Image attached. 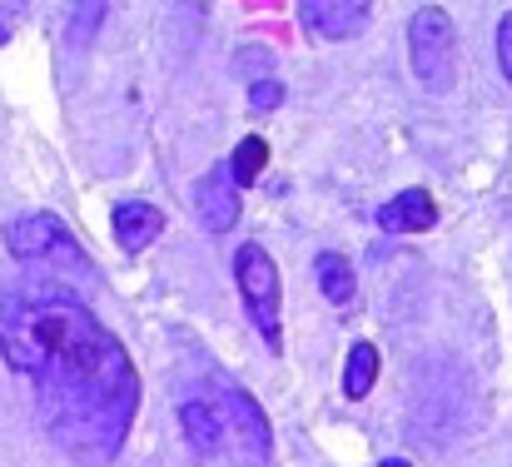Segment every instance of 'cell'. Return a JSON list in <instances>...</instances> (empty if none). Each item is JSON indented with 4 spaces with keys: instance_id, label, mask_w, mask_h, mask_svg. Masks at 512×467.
I'll list each match as a JSON object with an SVG mask.
<instances>
[{
    "instance_id": "4fadbf2b",
    "label": "cell",
    "mask_w": 512,
    "mask_h": 467,
    "mask_svg": "<svg viewBox=\"0 0 512 467\" xmlns=\"http://www.w3.org/2000/svg\"><path fill=\"white\" fill-rule=\"evenodd\" d=\"M264 164H269V145H264V135H244L239 145H234V155H229V179H234V189H249V184H259L264 179Z\"/></svg>"
},
{
    "instance_id": "9c48e42d",
    "label": "cell",
    "mask_w": 512,
    "mask_h": 467,
    "mask_svg": "<svg viewBox=\"0 0 512 467\" xmlns=\"http://www.w3.org/2000/svg\"><path fill=\"white\" fill-rule=\"evenodd\" d=\"M373 219H378L383 234H423V229L438 224V204H433L428 189H403V194L388 199Z\"/></svg>"
},
{
    "instance_id": "9a60e30c",
    "label": "cell",
    "mask_w": 512,
    "mask_h": 467,
    "mask_svg": "<svg viewBox=\"0 0 512 467\" xmlns=\"http://www.w3.org/2000/svg\"><path fill=\"white\" fill-rule=\"evenodd\" d=\"M498 65H503V80L512 85V10H503L498 20Z\"/></svg>"
},
{
    "instance_id": "8fae6325",
    "label": "cell",
    "mask_w": 512,
    "mask_h": 467,
    "mask_svg": "<svg viewBox=\"0 0 512 467\" xmlns=\"http://www.w3.org/2000/svg\"><path fill=\"white\" fill-rule=\"evenodd\" d=\"M314 279H319V294L334 304V309H348L353 299H358V279H353V264L334 254V249H324L319 259H314Z\"/></svg>"
},
{
    "instance_id": "277c9868",
    "label": "cell",
    "mask_w": 512,
    "mask_h": 467,
    "mask_svg": "<svg viewBox=\"0 0 512 467\" xmlns=\"http://www.w3.org/2000/svg\"><path fill=\"white\" fill-rule=\"evenodd\" d=\"M234 284H239V299L254 318V328L264 333V343L279 353L284 348V333H279V309H284V289H279V264L264 244H239L234 254Z\"/></svg>"
},
{
    "instance_id": "5b68a950",
    "label": "cell",
    "mask_w": 512,
    "mask_h": 467,
    "mask_svg": "<svg viewBox=\"0 0 512 467\" xmlns=\"http://www.w3.org/2000/svg\"><path fill=\"white\" fill-rule=\"evenodd\" d=\"M219 398H224V418H219V423L234 433L239 453H244L249 463H269L274 433H269V418H264V408L254 403V393L239 388L234 378H219Z\"/></svg>"
},
{
    "instance_id": "3957f363",
    "label": "cell",
    "mask_w": 512,
    "mask_h": 467,
    "mask_svg": "<svg viewBox=\"0 0 512 467\" xmlns=\"http://www.w3.org/2000/svg\"><path fill=\"white\" fill-rule=\"evenodd\" d=\"M408 60L428 95H448L458 80V25L443 5H423L408 15Z\"/></svg>"
},
{
    "instance_id": "7c38bea8",
    "label": "cell",
    "mask_w": 512,
    "mask_h": 467,
    "mask_svg": "<svg viewBox=\"0 0 512 467\" xmlns=\"http://www.w3.org/2000/svg\"><path fill=\"white\" fill-rule=\"evenodd\" d=\"M378 368H383L378 348L373 343H353L348 358H343V398L348 403H363L373 393V383H378Z\"/></svg>"
},
{
    "instance_id": "8992f818",
    "label": "cell",
    "mask_w": 512,
    "mask_h": 467,
    "mask_svg": "<svg viewBox=\"0 0 512 467\" xmlns=\"http://www.w3.org/2000/svg\"><path fill=\"white\" fill-rule=\"evenodd\" d=\"M194 209H199V224H204L209 234H229V229L239 224V189H234V179H229L224 164H214V169L194 184Z\"/></svg>"
},
{
    "instance_id": "6da1fadb",
    "label": "cell",
    "mask_w": 512,
    "mask_h": 467,
    "mask_svg": "<svg viewBox=\"0 0 512 467\" xmlns=\"http://www.w3.org/2000/svg\"><path fill=\"white\" fill-rule=\"evenodd\" d=\"M0 353L30 378L35 418L70 463L110 467L120 458L140 413V373L75 289L60 279L0 289Z\"/></svg>"
},
{
    "instance_id": "2e32d148",
    "label": "cell",
    "mask_w": 512,
    "mask_h": 467,
    "mask_svg": "<svg viewBox=\"0 0 512 467\" xmlns=\"http://www.w3.org/2000/svg\"><path fill=\"white\" fill-rule=\"evenodd\" d=\"M5 40H10V15L0 10V45H5Z\"/></svg>"
},
{
    "instance_id": "e0dca14e",
    "label": "cell",
    "mask_w": 512,
    "mask_h": 467,
    "mask_svg": "<svg viewBox=\"0 0 512 467\" xmlns=\"http://www.w3.org/2000/svg\"><path fill=\"white\" fill-rule=\"evenodd\" d=\"M383 467H413V463H403V458H383Z\"/></svg>"
},
{
    "instance_id": "30bf717a",
    "label": "cell",
    "mask_w": 512,
    "mask_h": 467,
    "mask_svg": "<svg viewBox=\"0 0 512 467\" xmlns=\"http://www.w3.org/2000/svg\"><path fill=\"white\" fill-rule=\"evenodd\" d=\"M179 433H184V443L199 453V458H214L219 448H224V423H219V413L209 408V403H179Z\"/></svg>"
},
{
    "instance_id": "7a4b0ae2",
    "label": "cell",
    "mask_w": 512,
    "mask_h": 467,
    "mask_svg": "<svg viewBox=\"0 0 512 467\" xmlns=\"http://www.w3.org/2000/svg\"><path fill=\"white\" fill-rule=\"evenodd\" d=\"M5 249L20 264H45L60 284L65 279H95L90 254L80 249V239L70 234V224L55 219V214H20V219H10L5 224Z\"/></svg>"
},
{
    "instance_id": "ba28073f",
    "label": "cell",
    "mask_w": 512,
    "mask_h": 467,
    "mask_svg": "<svg viewBox=\"0 0 512 467\" xmlns=\"http://www.w3.org/2000/svg\"><path fill=\"white\" fill-rule=\"evenodd\" d=\"M110 224H115L120 249L125 254H140V249H150L165 234V209H155L150 199H120L115 214H110Z\"/></svg>"
},
{
    "instance_id": "5bb4252c",
    "label": "cell",
    "mask_w": 512,
    "mask_h": 467,
    "mask_svg": "<svg viewBox=\"0 0 512 467\" xmlns=\"http://www.w3.org/2000/svg\"><path fill=\"white\" fill-rule=\"evenodd\" d=\"M284 105V85L279 80H249V110L254 115H269Z\"/></svg>"
},
{
    "instance_id": "52a82bcc",
    "label": "cell",
    "mask_w": 512,
    "mask_h": 467,
    "mask_svg": "<svg viewBox=\"0 0 512 467\" xmlns=\"http://www.w3.org/2000/svg\"><path fill=\"white\" fill-rule=\"evenodd\" d=\"M299 25L319 40H353L368 25V0H304Z\"/></svg>"
}]
</instances>
